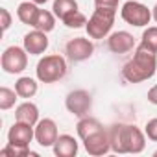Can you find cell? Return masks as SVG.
Here are the masks:
<instances>
[{
	"mask_svg": "<svg viewBox=\"0 0 157 157\" xmlns=\"http://www.w3.org/2000/svg\"><path fill=\"white\" fill-rule=\"evenodd\" d=\"M32 2H35V4H39V6H43V4H46L48 0H32Z\"/></svg>",
	"mask_w": 157,
	"mask_h": 157,
	"instance_id": "4dcf8cb0",
	"label": "cell"
},
{
	"mask_svg": "<svg viewBox=\"0 0 157 157\" xmlns=\"http://www.w3.org/2000/svg\"><path fill=\"white\" fill-rule=\"evenodd\" d=\"M83 142V148L89 155H94V157H100V155H105L111 151V142H109V129H100L93 135H89L87 139L82 140Z\"/></svg>",
	"mask_w": 157,
	"mask_h": 157,
	"instance_id": "9c48e42d",
	"label": "cell"
},
{
	"mask_svg": "<svg viewBox=\"0 0 157 157\" xmlns=\"http://www.w3.org/2000/svg\"><path fill=\"white\" fill-rule=\"evenodd\" d=\"M54 153L57 155V157H74L76 153H78V140L72 137V135H59L57 137V140L54 142Z\"/></svg>",
	"mask_w": 157,
	"mask_h": 157,
	"instance_id": "5bb4252c",
	"label": "cell"
},
{
	"mask_svg": "<svg viewBox=\"0 0 157 157\" xmlns=\"http://www.w3.org/2000/svg\"><path fill=\"white\" fill-rule=\"evenodd\" d=\"M120 17L126 24L135 26V28H144L150 24L151 21V10L148 6H144L142 2H137V0H128V2L122 4L120 10Z\"/></svg>",
	"mask_w": 157,
	"mask_h": 157,
	"instance_id": "277c9868",
	"label": "cell"
},
{
	"mask_svg": "<svg viewBox=\"0 0 157 157\" xmlns=\"http://www.w3.org/2000/svg\"><path fill=\"white\" fill-rule=\"evenodd\" d=\"M151 19H153L155 22H157V4H155V6L151 8Z\"/></svg>",
	"mask_w": 157,
	"mask_h": 157,
	"instance_id": "f546056e",
	"label": "cell"
},
{
	"mask_svg": "<svg viewBox=\"0 0 157 157\" xmlns=\"http://www.w3.org/2000/svg\"><path fill=\"white\" fill-rule=\"evenodd\" d=\"M0 19H2V32H8L10 26H11V13L6 10V8H0Z\"/></svg>",
	"mask_w": 157,
	"mask_h": 157,
	"instance_id": "4316f807",
	"label": "cell"
},
{
	"mask_svg": "<svg viewBox=\"0 0 157 157\" xmlns=\"http://www.w3.org/2000/svg\"><path fill=\"white\" fill-rule=\"evenodd\" d=\"M41 8L39 4L32 2V0H28V2H21L19 8H17V17L22 24H28V26H33L35 21H37V15H39Z\"/></svg>",
	"mask_w": 157,
	"mask_h": 157,
	"instance_id": "2e32d148",
	"label": "cell"
},
{
	"mask_svg": "<svg viewBox=\"0 0 157 157\" xmlns=\"http://www.w3.org/2000/svg\"><path fill=\"white\" fill-rule=\"evenodd\" d=\"M67 28H74V30H78V28H83V26H87V17L80 11V10H76V11H72V13H68L63 21H61Z\"/></svg>",
	"mask_w": 157,
	"mask_h": 157,
	"instance_id": "cb8c5ba5",
	"label": "cell"
},
{
	"mask_svg": "<svg viewBox=\"0 0 157 157\" xmlns=\"http://www.w3.org/2000/svg\"><path fill=\"white\" fill-rule=\"evenodd\" d=\"M48 37H46V32H41V30H33V32H28L22 39V46L26 48V52L30 56H41L48 50Z\"/></svg>",
	"mask_w": 157,
	"mask_h": 157,
	"instance_id": "7c38bea8",
	"label": "cell"
},
{
	"mask_svg": "<svg viewBox=\"0 0 157 157\" xmlns=\"http://www.w3.org/2000/svg\"><path fill=\"white\" fill-rule=\"evenodd\" d=\"M115 17H117V10H107V8H96L91 15V19L87 21V33L91 39H105L109 37L113 24H115Z\"/></svg>",
	"mask_w": 157,
	"mask_h": 157,
	"instance_id": "3957f363",
	"label": "cell"
},
{
	"mask_svg": "<svg viewBox=\"0 0 157 157\" xmlns=\"http://www.w3.org/2000/svg\"><path fill=\"white\" fill-rule=\"evenodd\" d=\"M35 139V126L24 124L15 120V124L8 131V142L17 146H30V142Z\"/></svg>",
	"mask_w": 157,
	"mask_h": 157,
	"instance_id": "8fae6325",
	"label": "cell"
},
{
	"mask_svg": "<svg viewBox=\"0 0 157 157\" xmlns=\"http://www.w3.org/2000/svg\"><path fill=\"white\" fill-rule=\"evenodd\" d=\"M65 107H67L68 113H72L78 118L87 117L91 113V109H93V96L85 89H76V91H72V93L67 94Z\"/></svg>",
	"mask_w": 157,
	"mask_h": 157,
	"instance_id": "8992f818",
	"label": "cell"
},
{
	"mask_svg": "<svg viewBox=\"0 0 157 157\" xmlns=\"http://www.w3.org/2000/svg\"><path fill=\"white\" fill-rule=\"evenodd\" d=\"M140 44H144L146 48L157 52V26H148V28L142 32Z\"/></svg>",
	"mask_w": 157,
	"mask_h": 157,
	"instance_id": "d4e9b609",
	"label": "cell"
},
{
	"mask_svg": "<svg viewBox=\"0 0 157 157\" xmlns=\"http://www.w3.org/2000/svg\"><path fill=\"white\" fill-rule=\"evenodd\" d=\"M15 120L24 122V124H30V126H35L41 120L39 118V107L33 102H30V100L28 102H22L15 109Z\"/></svg>",
	"mask_w": 157,
	"mask_h": 157,
	"instance_id": "9a60e30c",
	"label": "cell"
},
{
	"mask_svg": "<svg viewBox=\"0 0 157 157\" xmlns=\"http://www.w3.org/2000/svg\"><path fill=\"white\" fill-rule=\"evenodd\" d=\"M0 65L6 74H21L28 67V52L24 46H8L0 57Z\"/></svg>",
	"mask_w": 157,
	"mask_h": 157,
	"instance_id": "5b68a950",
	"label": "cell"
},
{
	"mask_svg": "<svg viewBox=\"0 0 157 157\" xmlns=\"http://www.w3.org/2000/svg\"><path fill=\"white\" fill-rule=\"evenodd\" d=\"M76 10H78L76 0H54V6H52V11L59 21H63L68 13H72Z\"/></svg>",
	"mask_w": 157,
	"mask_h": 157,
	"instance_id": "ffe728a7",
	"label": "cell"
},
{
	"mask_svg": "<svg viewBox=\"0 0 157 157\" xmlns=\"http://www.w3.org/2000/svg\"><path fill=\"white\" fill-rule=\"evenodd\" d=\"M56 19H57V17L54 15V11L41 10L39 15H37V21H35V24H33V28L48 33V32H52V30L56 28Z\"/></svg>",
	"mask_w": 157,
	"mask_h": 157,
	"instance_id": "d6986e66",
	"label": "cell"
},
{
	"mask_svg": "<svg viewBox=\"0 0 157 157\" xmlns=\"http://www.w3.org/2000/svg\"><path fill=\"white\" fill-rule=\"evenodd\" d=\"M65 54L70 61L74 63H80V61H85L89 59L93 54H94V44L91 39H85V37H74L67 43L65 46Z\"/></svg>",
	"mask_w": 157,
	"mask_h": 157,
	"instance_id": "52a82bcc",
	"label": "cell"
},
{
	"mask_svg": "<svg viewBox=\"0 0 157 157\" xmlns=\"http://www.w3.org/2000/svg\"><path fill=\"white\" fill-rule=\"evenodd\" d=\"M100 129H104V126H102V122L98 120V118H94V117H82L80 120H78V124H76V131H78V137H80L82 140L83 139H87L89 135H93V133H96V131H100Z\"/></svg>",
	"mask_w": 157,
	"mask_h": 157,
	"instance_id": "e0dca14e",
	"label": "cell"
},
{
	"mask_svg": "<svg viewBox=\"0 0 157 157\" xmlns=\"http://www.w3.org/2000/svg\"><path fill=\"white\" fill-rule=\"evenodd\" d=\"M15 91H17V94L21 98L28 100V98H33L37 94L39 83H37V80H33V78H30V76H22V78H19V80L15 82Z\"/></svg>",
	"mask_w": 157,
	"mask_h": 157,
	"instance_id": "ac0fdd59",
	"label": "cell"
},
{
	"mask_svg": "<svg viewBox=\"0 0 157 157\" xmlns=\"http://www.w3.org/2000/svg\"><path fill=\"white\" fill-rule=\"evenodd\" d=\"M122 144H124V153H140L146 148V133L140 131L137 126L124 124Z\"/></svg>",
	"mask_w": 157,
	"mask_h": 157,
	"instance_id": "ba28073f",
	"label": "cell"
},
{
	"mask_svg": "<svg viewBox=\"0 0 157 157\" xmlns=\"http://www.w3.org/2000/svg\"><path fill=\"white\" fill-rule=\"evenodd\" d=\"M67 74V61L59 54H50L39 59L35 76L41 83H56Z\"/></svg>",
	"mask_w": 157,
	"mask_h": 157,
	"instance_id": "7a4b0ae2",
	"label": "cell"
},
{
	"mask_svg": "<svg viewBox=\"0 0 157 157\" xmlns=\"http://www.w3.org/2000/svg\"><path fill=\"white\" fill-rule=\"evenodd\" d=\"M120 0H94L96 8H107V10H118Z\"/></svg>",
	"mask_w": 157,
	"mask_h": 157,
	"instance_id": "83f0119b",
	"label": "cell"
},
{
	"mask_svg": "<svg viewBox=\"0 0 157 157\" xmlns=\"http://www.w3.org/2000/svg\"><path fill=\"white\" fill-rule=\"evenodd\" d=\"M0 155L2 157H26V155L37 157V153L32 151L30 146H17V144H10V142L0 150Z\"/></svg>",
	"mask_w": 157,
	"mask_h": 157,
	"instance_id": "7402d4cb",
	"label": "cell"
},
{
	"mask_svg": "<svg viewBox=\"0 0 157 157\" xmlns=\"http://www.w3.org/2000/svg\"><path fill=\"white\" fill-rule=\"evenodd\" d=\"M107 48L113 54H128L135 48V37L129 32H113L107 37Z\"/></svg>",
	"mask_w": 157,
	"mask_h": 157,
	"instance_id": "4fadbf2b",
	"label": "cell"
},
{
	"mask_svg": "<svg viewBox=\"0 0 157 157\" xmlns=\"http://www.w3.org/2000/svg\"><path fill=\"white\" fill-rule=\"evenodd\" d=\"M122 129H124V124H115V126L109 128V142H111V151L113 153H124Z\"/></svg>",
	"mask_w": 157,
	"mask_h": 157,
	"instance_id": "44dd1931",
	"label": "cell"
},
{
	"mask_svg": "<svg viewBox=\"0 0 157 157\" xmlns=\"http://www.w3.org/2000/svg\"><path fill=\"white\" fill-rule=\"evenodd\" d=\"M59 133H57V124L52 118H41L35 124V140L39 146L43 148H50L54 146V142L57 140Z\"/></svg>",
	"mask_w": 157,
	"mask_h": 157,
	"instance_id": "30bf717a",
	"label": "cell"
},
{
	"mask_svg": "<svg viewBox=\"0 0 157 157\" xmlns=\"http://www.w3.org/2000/svg\"><path fill=\"white\" fill-rule=\"evenodd\" d=\"M148 102L153 104V105H157V83L148 91Z\"/></svg>",
	"mask_w": 157,
	"mask_h": 157,
	"instance_id": "f1b7e54d",
	"label": "cell"
},
{
	"mask_svg": "<svg viewBox=\"0 0 157 157\" xmlns=\"http://www.w3.org/2000/svg\"><path fill=\"white\" fill-rule=\"evenodd\" d=\"M155 70H157V52L139 43L135 46L133 57L122 67V78L128 83H140L150 80L155 74Z\"/></svg>",
	"mask_w": 157,
	"mask_h": 157,
	"instance_id": "6da1fadb",
	"label": "cell"
},
{
	"mask_svg": "<svg viewBox=\"0 0 157 157\" xmlns=\"http://www.w3.org/2000/svg\"><path fill=\"white\" fill-rule=\"evenodd\" d=\"M144 133H146V137H148L150 140L157 142V118H151V120L146 122V126H144Z\"/></svg>",
	"mask_w": 157,
	"mask_h": 157,
	"instance_id": "484cf974",
	"label": "cell"
},
{
	"mask_svg": "<svg viewBox=\"0 0 157 157\" xmlns=\"http://www.w3.org/2000/svg\"><path fill=\"white\" fill-rule=\"evenodd\" d=\"M153 157H157V150H155V151H153Z\"/></svg>",
	"mask_w": 157,
	"mask_h": 157,
	"instance_id": "1f68e13d",
	"label": "cell"
},
{
	"mask_svg": "<svg viewBox=\"0 0 157 157\" xmlns=\"http://www.w3.org/2000/svg\"><path fill=\"white\" fill-rule=\"evenodd\" d=\"M19 98H21V96L17 94V91H15V89H10V87H0V109H2V111L11 109Z\"/></svg>",
	"mask_w": 157,
	"mask_h": 157,
	"instance_id": "603a6c76",
	"label": "cell"
}]
</instances>
